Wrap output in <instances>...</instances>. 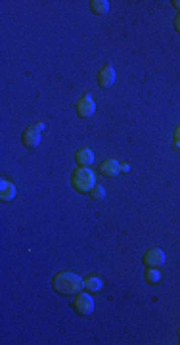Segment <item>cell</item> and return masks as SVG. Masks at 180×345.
I'll list each match as a JSON object with an SVG mask.
<instances>
[{"mask_svg": "<svg viewBox=\"0 0 180 345\" xmlns=\"http://www.w3.org/2000/svg\"><path fill=\"white\" fill-rule=\"evenodd\" d=\"M94 109H96V104L90 94H85L77 102V113L81 115V117H90V115L94 113Z\"/></svg>", "mask_w": 180, "mask_h": 345, "instance_id": "6", "label": "cell"}, {"mask_svg": "<svg viewBox=\"0 0 180 345\" xmlns=\"http://www.w3.org/2000/svg\"><path fill=\"white\" fill-rule=\"evenodd\" d=\"M115 81V69L109 64H105L102 69H100V73H98V85L102 86V88H107V86H111Z\"/></svg>", "mask_w": 180, "mask_h": 345, "instance_id": "7", "label": "cell"}, {"mask_svg": "<svg viewBox=\"0 0 180 345\" xmlns=\"http://www.w3.org/2000/svg\"><path fill=\"white\" fill-rule=\"evenodd\" d=\"M146 280H148L150 284H157V282L161 280V274H159L157 270H153V268H148V272H146Z\"/></svg>", "mask_w": 180, "mask_h": 345, "instance_id": "13", "label": "cell"}, {"mask_svg": "<svg viewBox=\"0 0 180 345\" xmlns=\"http://www.w3.org/2000/svg\"><path fill=\"white\" fill-rule=\"evenodd\" d=\"M163 263H165V253H163L161 249L153 248V249H148V251H146V255H144V265L148 268L161 267Z\"/></svg>", "mask_w": 180, "mask_h": 345, "instance_id": "5", "label": "cell"}, {"mask_svg": "<svg viewBox=\"0 0 180 345\" xmlns=\"http://www.w3.org/2000/svg\"><path fill=\"white\" fill-rule=\"evenodd\" d=\"M0 196H2V200L4 201H10L16 198V186L8 181H2L0 182Z\"/></svg>", "mask_w": 180, "mask_h": 345, "instance_id": "9", "label": "cell"}, {"mask_svg": "<svg viewBox=\"0 0 180 345\" xmlns=\"http://www.w3.org/2000/svg\"><path fill=\"white\" fill-rule=\"evenodd\" d=\"M174 29H176V31H180V14L176 16V18H174Z\"/></svg>", "mask_w": 180, "mask_h": 345, "instance_id": "16", "label": "cell"}, {"mask_svg": "<svg viewBox=\"0 0 180 345\" xmlns=\"http://www.w3.org/2000/svg\"><path fill=\"white\" fill-rule=\"evenodd\" d=\"M44 129V125L42 123H37L33 125V127H29L27 131L23 133V144L27 146V148H37L38 142H40V131Z\"/></svg>", "mask_w": 180, "mask_h": 345, "instance_id": "4", "label": "cell"}, {"mask_svg": "<svg viewBox=\"0 0 180 345\" xmlns=\"http://www.w3.org/2000/svg\"><path fill=\"white\" fill-rule=\"evenodd\" d=\"M172 142H174L176 148H180V127H176L174 133H172Z\"/></svg>", "mask_w": 180, "mask_h": 345, "instance_id": "15", "label": "cell"}, {"mask_svg": "<svg viewBox=\"0 0 180 345\" xmlns=\"http://www.w3.org/2000/svg\"><path fill=\"white\" fill-rule=\"evenodd\" d=\"M90 10L94 14H98V16H104V14H107V10H109V2L107 0H92L90 2Z\"/></svg>", "mask_w": 180, "mask_h": 345, "instance_id": "11", "label": "cell"}, {"mask_svg": "<svg viewBox=\"0 0 180 345\" xmlns=\"http://www.w3.org/2000/svg\"><path fill=\"white\" fill-rule=\"evenodd\" d=\"M172 6H174V8H178V10H180V2H178V0H174V2H172Z\"/></svg>", "mask_w": 180, "mask_h": 345, "instance_id": "17", "label": "cell"}, {"mask_svg": "<svg viewBox=\"0 0 180 345\" xmlns=\"http://www.w3.org/2000/svg\"><path fill=\"white\" fill-rule=\"evenodd\" d=\"M90 196H92V200H104V196H105L104 186H98V184H96L94 188L90 190Z\"/></svg>", "mask_w": 180, "mask_h": 345, "instance_id": "14", "label": "cell"}, {"mask_svg": "<svg viewBox=\"0 0 180 345\" xmlns=\"http://www.w3.org/2000/svg\"><path fill=\"white\" fill-rule=\"evenodd\" d=\"M75 311L79 315H90L94 311V299H92V296H88V294H77Z\"/></svg>", "mask_w": 180, "mask_h": 345, "instance_id": "3", "label": "cell"}, {"mask_svg": "<svg viewBox=\"0 0 180 345\" xmlns=\"http://www.w3.org/2000/svg\"><path fill=\"white\" fill-rule=\"evenodd\" d=\"M102 280L98 276H86L85 278V288L88 290V292H100L102 290Z\"/></svg>", "mask_w": 180, "mask_h": 345, "instance_id": "12", "label": "cell"}, {"mask_svg": "<svg viewBox=\"0 0 180 345\" xmlns=\"http://www.w3.org/2000/svg\"><path fill=\"white\" fill-rule=\"evenodd\" d=\"M92 161H94V153L90 152L88 148H83V150L77 152V163H79L81 167H88Z\"/></svg>", "mask_w": 180, "mask_h": 345, "instance_id": "10", "label": "cell"}, {"mask_svg": "<svg viewBox=\"0 0 180 345\" xmlns=\"http://www.w3.org/2000/svg\"><path fill=\"white\" fill-rule=\"evenodd\" d=\"M100 171L104 172L105 177H115V175H119V171H121V165H119V161H115V159H105L100 165Z\"/></svg>", "mask_w": 180, "mask_h": 345, "instance_id": "8", "label": "cell"}, {"mask_svg": "<svg viewBox=\"0 0 180 345\" xmlns=\"http://www.w3.org/2000/svg\"><path fill=\"white\" fill-rule=\"evenodd\" d=\"M71 184H73V188L77 192L88 194L96 186V175L88 167H81V169L73 171V175H71Z\"/></svg>", "mask_w": 180, "mask_h": 345, "instance_id": "2", "label": "cell"}, {"mask_svg": "<svg viewBox=\"0 0 180 345\" xmlns=\"http://www.w3.org/2000/svg\"><path fill=\"white\" fill-rule=\"evenodd\" d=\"M85 286V278H81L75 272H59L54 276V290L62 296H73L79 294Z\"/></svg>", "mask_w": 180, "mask_h": 345, "instance_id": "1", "label": "cell"}]
</instances>
